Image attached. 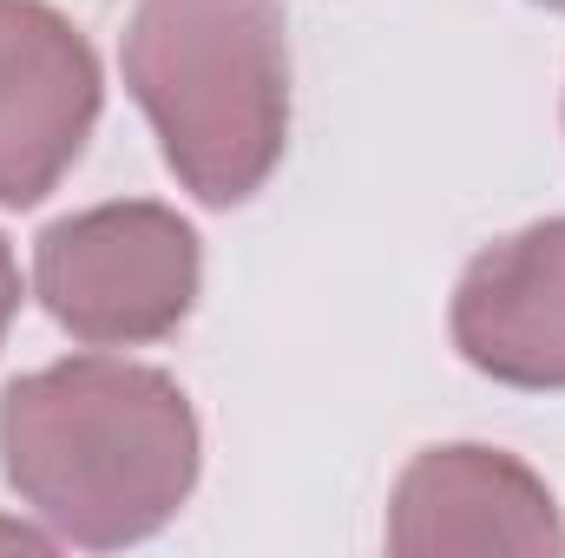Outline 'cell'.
Here are the masks:
<instances>
[{"mask_svg":"<svg viewBox=\"0 0 565 558\" xmlns=\"http://www.w3.org/2000/svg\"><path fill=\"white\" fill-rule=\"evenodd\" d=\"M204 466L191 395L126 355H66L0 395V473L20 506L86 552L158 539Z\"/></svg>","mask_w":565,"mask_h":558,"instance_id":"6da1fadb","label":"cell"},{"mask_svg":"<svg viewBox=\"0 0 565 558\" xmlns=\"http://www.w3.org/2000/svg\"><path fill=\"white\" fill-rule=\"evenodd\" d=\"M382 539L402 558H559L565 519L553 486L526 460L507 447L454 440L402 466Z\"/></svg>","mask_w":565,"mask_h":558,"instance_id":"277c9868","label":"cell"},{"mask_svg":"<svg viewBox=\"0 0 565 558\" xmlns=\"http://www.w3.org/2000/svg\"><path fill=\"white\" fill-rule=\"evenodd\" d=\"M119 73L198 204L231 211L270 184L289 144V33L277 0H139Z\"/></svg>","mask_w":565,"mask_h":558,"instance_id":"7a4b0ae2","label":"cell"},{"mask_svg":"<svg viewBox=\"0 0 565 558\" xmlns=\"http://www.w3.org/2000/svg\"><path fill=\"white\" fill-rule=\"evenodd\" d=\"M540 7H553V13H565V0H540Z\"/></svg>","mask_w":565,"mask_h":558,"instance_id":"ba28073f","label":"cell"},{"mask_svg":"<svg viewBox=\"0 0 565 558\" xmlns=\"http://www.w3.org/2000/svg\"><path fill=\"white\" fill-rule=\"evenodd\" d=\"M13 315H20V264H13V244L0 237V342L13 329Z\"/></svg>","mask_w":565,"mask_h":558,"instance_id":"52a82bcc","label":"cell"},{"mask_svg":"<svg viewBox=\"0 0 565 558\" xmlns=\"http://www.w3.org/2000/svg\"><path fill=\"white\" fill-rule=\"evenodd\" d=\"M198 230L151 197L73 211L33 244L40 309L86 348H145L178 335V322L198 309Z\"/></svg>","mask_w":565,"mask_h":558,"instance_id":"3957f363","label":"cell"},{"mask_svg":"<svg viewBox=\"0 0 565 558\" xmlns=\"http://www.w3.org/2000/svg\"><path fill=\"white\" fill-rule=\"evenodd\" d=\"M106 106L93 40L46 0H0V204H40Z\"/></svg>","mask_w":565,"mask_h":558,"instance_id":"5b68a950","label":"cell"},{"mask_svg":"<svg viewBox=\"0 0 565 558\" xmlns=\"http://www.w3.org/2000/svg\"><path fill=\"white\" fill-rule=\"evenodd\" d=\"M447 329L473 375L520 395H565V217L487 244L454 282Z\"/></svg>","mask_w":565,"mask_h":558,"instance_id":"8992f818","label":"cell"}]
</instances>
